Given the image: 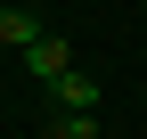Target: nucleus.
Masks as SVG:
<instances>
[{
  "instance_id": "obj_1",
  "label": "nucleus",
  "mask_w": 147,
  "mask_h": 139,
  "mask_svg": "<svg viewBox=\"0 0 147 139\" xmlns=\"http://www.w3.org/2000/svg\"><path fill=\"white\" fill-rule=\"evenodd\" d=\"M49 98H57L65 115H98V74H57V82H49Z\"/></svg>"
},
{
  "instance_id": "obj_2",
  "label": "nucleus",
  "mask_w": 147,
  "mask_h": 139,
  "mask_svg": "<svg viewBox=\"0 0 147 139\" xmlns=\"http://www.w3.org/2000/svg\"><path fill=\"white\" fill-rule=\"evenodd\" d=\"M0 41H8V49H41L49 33H41V16H33V8H0Z\"/></svg>"
},
{
  "instance_id": "obj_3",
  "label": "nucleus",
  "mask_w": 147,
  "mask_h": 139,
  "mask_svg": "<svg viewBox=\"0 0 147 139\" xmlns=\"http://www.w3.org/2000/svg\"><path fill=\"white\" fill-rule=\"evenodd\" d=\"M25 65H33V74H41V82H57V74H74V49L57 41V33H49L41 49H25Z\"/></svg>"
},
{
  "instance_id": "obj_4",
  "label": "nucleus",
  "mask_w": 147,
  "mask_h": 139,
  "mask_svg": "<svg viewBox=\"0 0 147 139\" xmlns=\"http://www.w3.org/2000/svg\"><path fill=\"white\" fill-rule=\"evenodd\" d=\"M49 139H98V115H57V131Z\"/></svg>"
}]
</instances>
